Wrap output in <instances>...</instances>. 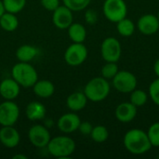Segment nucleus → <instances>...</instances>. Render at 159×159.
<instances>
[{
    "mask_svg": "<svg viewBox=\"0 0 159 159\" xmlns=\"http://www.w3.org/2000/svg\"><path fill=\"white\" fill-rule=\"evenodd\" d=\"M33 90L37 97L46 99L54 94L55 87L54 84L49 80H37L33 86Z\"/></svg>",
    "mask_w": 159,
    "mask_h": 159,
    "instance_id": "nucleus-19",
    "label": "nucleus"
},
{
    "mask_svg": "<svg viewBox=\"0 0 159 159\" xmlns=\"http://www.w3.org/2000/svg\"><path fill=\"white\" fill-rule=\"evenodd\" d=\"M80 123H81V119L76 114L67 113L62 115L58 119L57 126L61 132L69 134L78 130Z\"/></svg>",
    "mask_w": 159,
    "mask_h": 159,
    "instance_id": "nucleus-12",
    "label": "nucleus"
},
{
    "mask_svg": "<svg viewBox=\"0 0 159 159\" xmlns=\"http://www.w3.org/2000/svg\"><path fill=\"white\" fill-rule=\"evenodd\" d=\"M20 91V86L11 77L6 78L0 83V95L5 100H15Z\"/></svg>",
    "mask_w": 159,
    "mask_h": 159,
    "instance_id": "nucleus-15",
    "label": "nucleus"
},
{
    "mask_svg": "<svg viewBox=\"0 0 159 159\" xmlns=\"http://www.w3.org/2000/svg\"><path fill=\"white\" fill-rule=\"evenodd\" d=\"M130 102L135 105L137 108L144 105L147 102L148 96L145 91L143 89H134L133 91L130 92Z\"/></svg>",
    "mask_w": 159,
    "mask_h": 159,
    "instance_id": "nucleus-26",
    "label": "nucleus"
},
{
    "mask_svg": "<svg viewBox=\"0 0 159 159\" xmlns=\"http://www.w3.org/2000/svg\"><path fill=\"white\" fill-rule=\"evenodd\" d=\"M157 18H158V20H159V12H158V14H157Z\"/></svg>",
    "mask_w": 159,
    "mask_h": 159,
    "instance_id": "nucleus-37",
    "label": "nucleus"
},
{
    "mask_svg": "<svg viewBox=\"0 0 159 159\" xmlns=\"http://www.w3.org/2000/svg\"><path fill=\"white\" fill-rule=\"evenodd\" d=\"M88 58V48L83 43H73L64 52V61L70 66H79Z\"/></svg>",
    "mask_w": 159,
    "mask_h": 159,
    "instance_id": "nucleus-7",
    "label": "nucleus"
},
{
    "mask_svg": "<svg viewBox=\"0 0 159 159\" xmlns=\"http://www.w3.org/2000/svg\"><path fill=\"white\" fill-rule=\"evenodd\" d=\"M92 129H93V127L89 122H88V121L82 122L81 121L80 125H79V128H78V130L83 135H90V133L92 131Z\"/></svg>",
    "mask_w": 159,
    "mask_h": 159,
    "instance_id": "nucleus-33",
    "label": "nucleus"
},
{
    "mask_svg": "<svg viewBox=\"0 0 159 159\" xmlns=\"http://www.w3.org/2000/svg\"><path fill=\"white\" fill-rule=\"evenodd\" d=\"M63 5L69 7L72 11H81L86 9L91 0H62Z\"/></svg>",
    "mask_w": 159,
    "mask_h": 159,
    "instance_id": "nucleus-27",
    "label": "nucleus"
},
{
    "mask_svg": "<svg viewBox=\"0 0 159 159\" xmlns=\"http://www.w3.org/2000/svg\"><path fill=\"white\" fill-rule=\"evenodd\" d=\"M0 26L7 32H13L19 26V20L14 13L5 11L0 17Z\"/></svg>",
    "mask_w": 159,
    "mask_h": 159,
    "instance_id": "nucleus-22",
    "label": "nucleus"
},
{
    "mask_svg": "<svg viewBox=\"0 0 159 159\" xmlns=\"http://www.w3.org/2000/svg\"><path fill=\"white\" fill-rule=\"evenodd\" d=\"M47 109L40 102H31L25 109L26 117L31 121H39L45 118Z\"/></svg>",
    "mask_w": 159,
    "mask_h": 159,
    "instance_id": "nucleus-17",
    "label": "nucleus"
},
{
    "mask_svg": "<svg viewBox=\"0 0 159 159\" xmlns=\"http://www.w3.org/2000/svg\"><path fill=\"white\" fill-rule=\"evenodd\" d=\"M105 18L112 22H118L126 18L128 7L124 0H105L102 7Z\"/></svg>",
    "mask_w": 159,
    "mask_h": 159,
    "instance_id": "nucleus-5",
    "label": "nucleus"
},
{
    "mask_svg": "<svg viewBox=\"0 0 159 159\" xmlns=\"http://www.w3.org/2000/svg\"><path fill=\"white\" fill-rule=\"evenodd\" d=\"M20 117V108L13 101L6 100L0 103V125L14 126Z\"/></svg>",
    "mask_w": 159,
    "mask_h": 159,
    "instance_id": "nucleus-9",
    "label": "nucleus"
},
{
    "mask_svg": "<svg viewBox=\"0 0 159 159\" xmlns=\"http://www.w3.org/2000/svg\"><path fill=\"white\" fill-rule=\"evenodd\" d=\"M118 73V66L116 62H106L102 68V76L105 79H113Z\"/></svg>",
    "mask_w": 159,
    "mask_h": 159,
    "instance_id": "nucleus-28",
    "label": "nucleus"
},
{
    "mask_svg": "<svg viewBox=\"0 0 159 159\" xmlns=\"http://www.w3.org/2000/svg\"><path fill=\"white\" fill-rule=\"evenodd\" d=\"M11 77L22 88H33L38 80V74L29 62L20 61L12 67Z\"/></svg>",
    "mask_w": 159,
    "mask_h": 159,
    "instance_id": "nucleus-2",
    "label": "nucleus"
},
{
    "mask_svg": "<svg viewBox=\"0 0 159 159\" xmlns=\"http://www.w3.org/2000/svg\"><path fill=\"white\" fill-rule=\"evenodd\" d=\"M88 98L85 95L84 92H74L72 94H70L66 100V104L67 107L73 111V112H78L83 110L88 102Z\"/></svg>",
    "mask_w": 159,
    "mask_h": 159,
    "instance_id": "nucleus-18",
    "label": "nucleus"
},
{
    "mask_svg": "<svg viewBox=\"0 0 159 159\" xmlns=\"http://www.w3.org/2000/svg\"><path fill=\"white\" fill-rule=\"evenodd\" d=\"M116 117L122 123H129L132 121L137 115V107L129 102H122L117 105L115 112Z\"/></svg>",
    "mask_w": 159,
    "mask_h": 159,
    "instance_id": "nucleus-16",
    "label": "nucleus"
},
{
    "mask_svg": "<svg viewBox=\"0 0 159 159\" xmlns=\"http://www.w3.org/2000/svg\"><path fill=\"white\" fill-rule=\"evenodd\" d=\"M149 95L152 101L159 106V77L154 80L149 87Z\"/></svg>",
    "mask_w": 159,
    "mask_h": 159,
    "instance_id": "nucleus-30",
    "label": "nucleus"
},
{
    "mask_svg": "<svg viewBox=\"0 0 159 159\" xmlns=\"http://www.w3.org/2000/svg\"><path fill=\"white\" fill-rule=\"evenodd\" d=\"M84 93L88 100L99 102L105 100L110 93V84L104 77H94L90 79L84 89Z\"/></svg>",
    "mask_w": 159,
    "mask_h": 159,
    "instance_id": "nucleus-4",
    "label": "nucleus"
},
{
    "mask_svg": "<svg viewBox=\"0 0 159 159\" xmlns=\"http://www.w3.org/2000/svg\"><path fill=\"white\" fill-rule=\"evenodd\" d=\"M14 159H27V157L23 156V155H15L13 156Z\"/></svg>",
    "mask_w": 159,
    "mask_h": 159,
    "instance_id": "nucleus-36",
    "label": "nucleus"
},
{
    "mask_svg": "<svg viewBox=\"0 0 159 159\" xmlns=\"http://www.w3.org/2000/svg\"><path fill=\"white\" fill-rule=\"evenodd\" d=\"M68 35L73 43H84L87 37V30L81 23L73 22L68 27Z\"/></svg>",
    "mask_w": 159,
    "mask_h": 159,
    "instance_id": "nucleus-21",
    "label": "nucleus"
},
{
    "mask_svg": "<svg viewBox=\"0 0 159 159\" xmlns=\"http://www.w3.org/2000/svg\"><path fill=\"white\" fill-rule=\"evenodd\" d=\"M39 54V49L32 45H22L18 48L16 51V57L20 61L30 62Z\"/></svg>",
    "mask_w": 159,
    "mask_h": 159,
    "instance_id": "nucleus-20",
    "label": "nucleus"
},
{
    "mask_svg": "<svg viewBox=\"0 0 159 159\" xmlns=\"http://www.w3.org/2000/svg\"><path fill=\"white\" fill-rule=\"evenodd\" d=\"M112 80L114 88L122 93H130L137 87L136 76L129 71H118Z\"/></svg>",
    "mask_w": 159,
    "mask_h": 159,
    "instance_id": "nucleus-8",
    "label": "nucleus"
},
{
    "mask_svg": "<svg viewBox=\"0 0 159 159\" xmlns=\"http://www.w3.org/2000/svg\"><path fill=\"white\" fill-rule=\"evenodd\" d=\"M20 135L13 126H3L0 129V143L7 148L12 149L19 145Z\"/></svg>",
    "mask_w": 159,
    "mask_h": 159,
    "instance_id": "nucleus-13",
    "label": "nucleus"
},
{
    "mask_svg": "<svg viewBox=\"0 0 159 159\" xmlns=\"http://www.w3.org/2000/svg\"><path fill=\"white\" fill-rule=\"evenodd\" d=\"M116 23H117L116 29L120 35L129 37L133 34L135 31V24L133 23L132 20H130L129 19L124 18Z\"/></svg>",
    "mask_w": 159,
    "mask_h": 159,
    "instance_id": "nucleus-23",
    "label": "nucleus"
},
{
    "mask_svg": "<svg viewBox=\"0 0 159 159\" xmlns=\"http://www.w3.org/2000/svg\"><path fill=\"white\" fill-rule=\"evenodd\" d=\"M28 139L34 147L45 148L48 146L51 136L45 126L36 124L30 128L28 131Z\"/></svg>",
    "mask_w": 159,
    "mask_h": 159,
    "instance_id": "nucleus-10",
    "label": "nucleus"
},
{
    "mask_svg": "<svg viewBox=\"0 0 159 159\" xmlns=\"http://www.w3.org/2000/svg\"><path fill=\"white\" fill-rule=\"evenodd\" d=\"M53 12L52 21L54 25L61 29H68V27L74 22L73 21V11L66 6H59Z\"/></svg>",
    "mask_w": 159,
    "mask_h": 159,
    "instance_id": "nucleus-11",
    "label": "nucleus"
},
{
    "mask_svg": "<svg viewBox=\"0 0 159 159\" xmlns=\"http://www.w3.org/2000/svg\"><path fill=\"white\" fill-rule=\"evenodd\" d=\"M122 48L120 42L116 37L105 38L101 46V54L106 62H117L121 57Z\"/></svg>",
    "mask_w": 159,
    "mask_h": 159,
    "instance_id": "nucleus-6",
    "label": "nucleus"
},
{
    "mask_svg": "<svg viewBox=\"0 0 159 159\" xmlns=\"http://www.w3.org/2000/svg\"><path fill=\"white\" fill-rule=\"evenodd\" d=\"M90 137L95 143H104L108 139L109 132L106 127L99 125V126L93 127L92 131L90 133Z\"/></svg>",
    "mask_w": 159,
    "mask_h": 159,
    "instance_id": "nucleus-25",
    "label": "nucleus"
},
{
    "mask_svg": "<svg viewBox=\"0 0 159 159\" xmlns=\"http://www.w3.org/2000/svg\"><path fill=\"white\" fill-rule=\"evenodd\" d=\"M147 135L152 147H159V122H156L150 126Z\"/></svg>",
    "mask_w": 159,
    "mask_h": 159,
    "instance_id": "nucleus-29",
    "label": "nucleus"
},
{
    "mask_svg": "<svg viewBox=\"0 0 159 159\" xmlns=\"http://www.w3.org/2000/svg\"><path fill=\"white\" fill-rule=\"evenodd\" d=\"M123 143L130 154L136 156L143 155L152 148L147 132L140 129L129 130L124 136Z\"/></svg>",
    "mask_w": 159,
    "mask_h": 159,
    "instance_id": "nucleus-1",
    "label": "nucleus"
},
{
    "mask_svg": "<svg viewBox=\"0 0 159 159\" xmlns=\"http://www.w3.org/2000/svg\"><path fill=\"white\" fill-rule=\"evenodd\" d=\"M138 29L144 35H152L159 30V20L153 14L143 15L138 20Z\"/></svg>",
    "mask_w": 159,
    "mask_h": 159,
    "instance_id": "nucleus-14",
    "label": "nucleus"
},
{
    "mask_svg": "<svg viewBox=\"0 0 159 159\" xmlns=\"http://www.w3.org/2000/svg\"><path fill=\"white\" fill-rule=\"evenodd\" d=\"M85 20L89 24H95L98 20V14L94 9H88L85 13Z\"/></svg>",
    "mask_w": 159,
    "mask_h": 159,
    "instance_id": "nucleus-32",
    "label": "nucleus"
},
{
    "mask_svg": "<svg viewBox=\"0 0 159 159\" xmlns=\"http://www.w3.org/2000/svg\"><path fill=\"white\" fill-rule=\"evenodd\" d=\"M154 71H155V74L157 75V76L159 77V59L157 60V61L155 62V65H154Z\"/></svg>",
    "mask_w": 159,
    "mask_h": 159,
    "instance_id": "nucleus-34",
    "label": "nucleus"
},
{
    "mask_svg": "<svg viewBox=\"0 0 159 159\" xmlns=\"http://www.w3.org/2000/svg\"><path fill=\"white\" fill-rule=\"evenodd\" d=\"M4 12H5V7H4V5H3L2 0H0V17L3 15Z\"/></svg>",
    "mask_w": 159,
    "mask_h": 159,
    "instance_id": "nucleus-35",
    "label": "nucleus"
},
{
    "mask_svg": "<svg viewBox=\"0 0 159 159\" xmlns=\"http://www.w3.org/2000/svg\"><path fill=\"white\" fill-rule=\"evenodd\" d=\"M44 8L48 11H54L60 6V0H40Z\"/></svg>",
    "mask_w": 159,
    "mask_h": 159,
    "instance_id": "nucleus-31",
    "label": "nucleus"
},
{
    "mask_svg": "<svg viewBox=\"0 0 159 159\" xmlns=\"http://www.w3.org/2000/svg\"><path fill=\"white\" fill-rule=\"evenodd\" d=\"M2 2L5 11L14 14L20 12L26 5V0H2Z\"/></svg>",
    "mask_w": 159,
    "mask_h": 159,
    "instance_id": "nucleus-24",
    "label": "nucleus"
},
{
    "mask_svg": "<svg viewBox=\"0 0 159 159\" xmlns=\"http://www.w3.org/2000/svg\"><path fill=\"white\" fill-rule=\"evenodd\" d=\"M48 153L59 159L69 158L75 150V142L67 136H56L51 138L48 146Z\"/></svg>",
    "mask_w": 159,
    "mask_h": 159,
    "instance_id": "nucleus-3",
    "label": "nucleus"
}]
</instances>
